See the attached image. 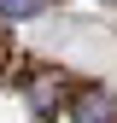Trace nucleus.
Masks as SVG:
<instances>
[{"label": "nucleus", "instance_id": "f257e3e1", "mask_svg": "<svg viewBox=\"0 0 117 123\" xmlns=\"http://www.w3.org/2000/svg\"><path fill=\"white\" fill-rule=\"evenodd\" d=\"M70 117L76 123H117V100L105 88H82V94H70Z\"/></svg>", "mask_w": 117, "mask_h": 123}, {"label": "nucleus", "instance_id": "f03ea898", "mask_svg": "<svg viewBox=\"0 0 117 123\" xmlns=\"http://www.w3.org/2000/svg\"><path fill=\"white\" fill-rule=\"evenodd\" d=\"M47 0H0V18H29V12H41Z\"/></svg>", "mask_w": 117, "mask_h": 123}]
</instances>
